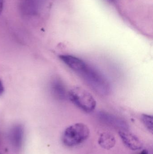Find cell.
Wrapping results in <instances>:
<instances>
[{"instance_id": "6da1fadb", "label": "cell", "mask_w": 153, "mask_h": 154, "mask_svg": "<svg viewBox=\"0 0 153 154\" xmlns=\"http://www.w3.org/2000/svg\"><path fill=\"white\" fill-rule=\"evenodd\" d=\"M78 74L81 75L93 90L102 96L110 91V86L107 79L99 72L88 65Z\"/></svg>"}, {"instance_id": "7a4b0ae2", "label": "cell", "mask_w": 153, "mask_h": 154, "mask_svg": "<svg viewBox=\"0 0 153 154\" xmlns=\"http://www.w3.org/2000/svg\"><path fill=\"white\" fill-rule=\"evenodd\" d=\"M90 134V129L86 125L76 123L64 130L62 135V142L67 147H73L84 142L89 137Z\"/></svg>"}, {"instance_id": "3957f363", "label": "cell", "mask_w": 153, "mask_h": 154, "mask_svg": "<svg viewBox=\"0 0 153 154\" xmlns=\"http://www.w3.org/2000/svg\"><path fill=\"white\" fill-rule=\"evenodd\" d=\"M68 97L72 103L84 112L90 113L96 108V101L93 96L81 87H74L68 92Z\"/></svg>"}, {"instance_id": "277c9868", "label": "cell", "mask_w": 153, "mask_h": 154, "mask_svg": "<svg viewBox=\"0 0 153 154\" xmlns=\"http://www.w3.org/2000/svg\"><path fill=\"white\" fill-rule=\"evenodd\" d=\"M45 0H21L22 11L27 16L37 15L41 11Z\"/></svg>"}, {"instance_id": "5b68a950", "label": "cell", "mask_w": 153, "mask_h": 154, "mask_svg": "<svg viewBox=\"0 0 153 154\" xmlns=\"http://www.w3.org/2000/svg\"><path fill=\"white\" fill-rule=\"evenodd\" d=\"M119 135L123 143L130 150L137 151L140 150L143 147V143L140 139L127 130L125 129L120 130Z\"/></svg>"}, {"instance_id": "8992f818", "label": "cell", "mask_w": 153, "mask_h": 154, "mask_svg": "<svg viewBox=\"0 0 153 154\" xmlns=\"http://www.w3.org/2000/svg\"><path fill=\"white\" fill-rule=\"evenodd\" d=\"M24 137V129L20 125L13 126L9 133V139L12 146L16 150L21 148Z\"/></svg>"}, {"instance_id": "52a82bcc", "label": "cell", "mask_w": 153, "mask_h": 154, "mask_svg": "<svg viewBox=\"0 0 153 154\" xmlns=\"http://www.w3.org/2000/svg\"><path fill=\"white\" fill-rule=\"evenodd\" d=\"M59 58L66 66L76 73L81 72L87 65L83 60L72 55H60Z\"/></svg>"}, {"instance_id": "ba28073f", "label": "cell", "mask_w": 153, "mask_h": 154, "mask_svg": "<svg viewBox=\"0 0 153 154\" xmlns=\"http://www.w3.org/2000/svg\"><path fill=\"white\" fill-rule=\"evenodd\" d=\"M51 90L54 97L59 100L66 99L68 95L64 85L58 79H55L51 82Z\"/></svg>"}, {"instance_id": "9c48e42d", "label": "cell", "mask_w": 153, "mask_h": 154, "mask_svg": "<svg viewBox=\"0 0 153 154\" xmlns=\"http://www.w3.org/2000/svg\"><path fill=\"white\" fill-rule=\"evenodd\" d=\"M116 139L112 134L109 133H103L99 137V145L104 149L109 150L113 148L116 144Z\"/></svg>"}, {"instance_id": "30bf717a", "label": "cell", "mask_w": 153, "mask_h": 154, "mask_svg": "<svg viewBox=\"0 0 153 154\" xmlns=\"http://www.w3.org/2000/svg\"><path fill=\"white\" fill-rule=\"evenodd\" d=\"M100 117L103 120L110 125L125 128L126 125L124 121L112 115L106 113H102Z\"/></svg>"}, {"instance_id": "8fae6325", "label": "cell", "mask_w": 153, "mask_h": 154, "mask_svg": "<svg viewBox=\"0 0 153 154\" xmlns=\"http://www.w3.org/2000/svg\"><path fill=\"white\" fill-rule=\"evenodd\" d=\"M141 119L143 124L147 129L153 134V116L150 115L143 114L141 116Z\"/></svg>"}, {"instance_id": "7c38bea8", "label": "cell", "mask_w": 153, "mask_h": 154, "mask_svg": "<svg viewBox=\"0 0 153 154\" xmlns=\"http://www.w3.org/2000/svg\"><path fill=\"white\" fill-rule=\"evenodd\" d=\"M4 91V87L1 81L0 80V95H1Z\"/></svg>"}, {"instance_id": "4fadbf2b", "label": "cell", "mask_w": 153, "mask_h": 154, "mask_svg": "<svg viewBox=\"0 0 153 154\" xmlns=\"http://www.w3.org/2000/svg\"><path fill=\"white\" fill-rule=\"evenodd\" d=\"M4 0H0V14H1L3 9Z\"/></svg>"}, {"instance_id": "5bb4252c", "label": "cell", "mask_w": 153, "mask_h": 154, "mask_svg": "<svg viewBox=\"0 0 153 154\" xmlns=\"http://www.w3.org/2000/svg\"><path fill=\"white\" fill-rule=\"evenodd\" d=\"M139 154H149V153L147 150L145 149V150H143Z\"/></svg>"}, {"instance_id": "9a60e30c", "label": "cell", "mask_w": 153, "mask_h": 154, "mask_svg": "<svg viewBox=\"0 0 153 154\" xmlns=\"http://www.w3.org/2000/svg\"><path fill=\"white\" fill-rule=\"evenodd\" d=\"M107 1L110 2H114V1H116V0H107Z\"/></svg>"}]
</instances>
